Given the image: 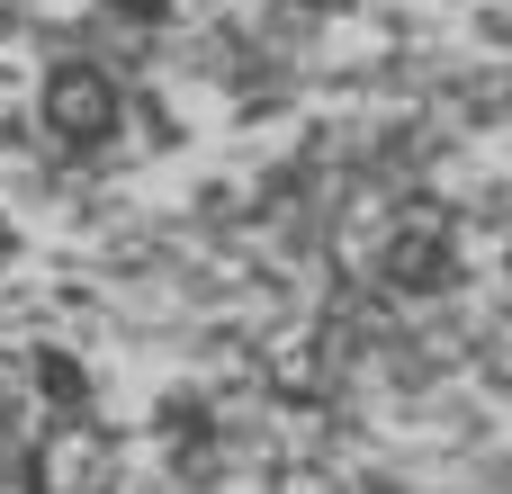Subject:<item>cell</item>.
Here are the masks:
<instances>
[{
    "label": "cell",
    "instance_id": "7a4b0ae2",
    "mask_svg": "<svg viewBox=\"0 0 512 494\" xmlns=\"http://www.w3.org/2000/svg\"><path fill=\"white\" fill-rule=\"evenodd\" d=\"M90 477H99V441H90V432H54V450L36 459V486L45 494H81Z\"/></svg>",
    "mask_w": 512,
    "mask_h": 494
},
{
    "label": "cell",
    "instance_id": "8992f818",
    "mask_svg": "<svg viewBox=\"0 0 512 494\" xmlns=\"http://www.w3.org/2000/svg\"><path fill=\"white\" fill-rule=\"evenodd\" d=\"M378 494H387V486H378Z\"/></svg>",
    "mask_w": 512,
    "mask_h": 494
},
{
    "label": "cell",
    "instance_id": "5b68a950",
    "mask_svg": "<svg viewBox=\"0 0 512 494\" xmlns=\"http://www.w3.org/2000/svg\"><path fill=\"white\" fill-rule=\"evenodd\" d=\"M117 9H126V18H162V0H117Z\"/></svg>",
    "mask_w": 512,
    "mask_h": 494
},
{
    "label": "cell",
    "instance_id": "3957f363",
    "mask_svg": "<svg viewBox=\"0 0 512 494\" xmlns=\"http://www.w3.org/2000/svg\"><path fill=\"white\" fill-rule=\"evenodd\" d=\"M387 270H396V288H441L450 279V252H441V234H405Z\"/></svg>",
    "mask_w": 512,
    "mask_h": 494
},
{
    "label": "cell",
    "instance_id": "6da1fadb",
    "mask_svg": "<svg viewBox=\"0 0 512 494\" xmlns=\"http://www.w3.org/2000/svg\"><path fill=\"white\" fill-rule=\"evenodd\" d=\"M45 126H54L63 144H99V135L117 126V90H108V72L63 63V72L45 81Z\"/></svg>",
    "mask_w": 512,
    "mask_h": 494
},
{
    "label": "cell",
    "instance_id": "277c9868",
    "mask_svg": "<svg viewBox=\"0 0 512 494\" xmlns=\"http://www.w3.org/2000/svg\"><path fill=\"white\" fill-rule=\"evenodd\" d=\"M36 378H45V396H54V405H81V369H72L63 351H36Z\"/></svg>",
    "mask_w": 512,
    "mask_h": 494
}]
</instances>
